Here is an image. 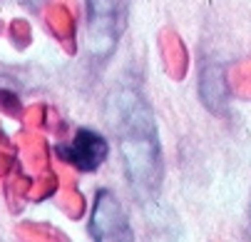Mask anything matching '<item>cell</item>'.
I'll return each mask as SVG.
<instances>
[{"label": "cell", "instance_id": "cell-1", "mask_svg": "<svg viewBox=\"0 0 251 242\" xmlns=\"http://www.w3.org/2000/svg\"><path fill=\"white\" fill-rule=\"evenodd\" d=\"M110 122L117 127L122 162L129 182L150 195L159 187L162 180V155L154 115L147 100L137 90H120L110 100Z\"/></svg>", "mask_w": 251, "mask_h": 242}, {"label": "cell", "instance_id": "cell-2", "mask_svg": "<svg viewBox=\"0 0 251 242\" xmlns=\"http://www.w3.org/2000/svg\"><path fill=\"white\" fill-rule=\"evenodd\" d=\"M129 0H87V43L90 53L107 58L127 28Z\"/></svg>", "mask_w": 251, "mask_h": 242}, {"label": "cell", "instance_id": "cell-3", "mask_svg": "<svg viewBox=\"0 0 251 242\" xmlns=\"http://www.w3.org/2000/svg\"><path fill=\"white\" fill-rule=\"evenodd\" d=\"M90 237L100 242H122L132 240V227L127 220V212L122 210L120 200L110 190H100L92 207L90 220Z\"/></svg>", "mask_w": 251, "mask_h": 242}, {"label": "cell", "instance_id": "cell-4", "mask_svg": "<svg viewBox=\"0 0 251 242\" xmlns=\"http://www.w3.org/2000/svg\"><path fill=\"white\" fill-rule=\"evenodd\" d=\"M57 155L80 172H92L107 157V140L95 130H77L67 148H57Z\"/></svg>", "mask_w": 251, "mask_h": 242}, {"label": "cell", "instance_id": "cell-5", "mask_svg": "<svg viewBox=\"0 0 251 242\" xmlns=\"http://www.w3.org/2000/svg\"><path fill=\"white\" fill-rule=\"evenodd\" d=\"M199 92L204 105L217 113L224 115L226 113V100H229V75L222 70L217 62H206L201 67V75H199Z\"/></svg>", "mask_w": 251, "mask_h": 242}, {"label": "cell", "instance_id": "cell-6", "mask_svg": "<svg viewBox=\"0 0 251 242\" xmlns=\"http://www.w3.org/2000/svg\"><path fill=\"white\" fill-rule=\"evenodd\" d=\"M159 48H162V58H164L167 73L174 80H182L184 73H187L189 58H187V50H184L182 40H179V35H176V32H172V30H164L162 38H159Z\"/></svg>", "mask_w": 251, "mask_h": 242}, {"label": "cell", "instance_id": "cell-7", "mask_svg": "<svg viewBox=\"0 0 251 242\" xmlns=\"http://www.w3.org/2000/svg\"><path fill=\"white\" fill-rule=\"evenodd\" d=\"M45 20L50 25V30L57 35V40L65 45V50L73 53L75 50V18L65 5H52L45 13Z\"/></svg>", "mask_w": 251, "mask_h": 242}, {"label": "cell", "instance_id": "cell-8", "mask_svg": "<svg viewBox=\"0 0 251 242\" xmlns=\"http://www.w3.org/2000/svg\"><path fill=\"white\" fill-rule=\"evenodd\" d=\"M20 145H23V152L30 162V167L35 172H48V162H50V152H48V145L40 135H23L20 137Z\"/></svg>", "mask_w": 251, "mask_h": 242}, {"label": "cell", "instance_id": "cell-9", "mask_svg": "<svg viewBox=\"0 0 251 242\" xmlns=\"http://www.w3.org/2000/svg\"><path fill=\"white\" fill-rule=\"evenodd\" d=\"M229 90L241 97H251V62H241L229 73Z\"/></svg>", "mask_w": 251, "mask_h": 242}, {"label": "cell", "instance_id": "cell-10", "mask_svg": "<svg viewBox=\"0 0 251 242\" xmlns=\"http://www.w3.org/2000/svg\"><path fill=\"white\" fill-rule=\"evenodd\" d=\"M57 205H60V210L70 217H80L85 212V197L77 192V190H65L60 192L57 197Z\"/></svg>", "mask_w": 251, "mask_h": 242}, {"label": "cell", "instance_id": "cell-11", "mask_svg": "<svg viewBox=\"0 0 251 242\" xmlns=\"http://www.w3.org/2000/svg\"><path fill=\"white\" fill-rule=\"evenodd\" d=\"M55 190H57V175H55V172H48L45 178L30 182L27 197H32V200H45V197H50Z\"/></svg>", "mask_w": 251, "mask_h": 242}, {"label": "cell", "instance_id": "cell-12", "mask_svg": "<svg viewBox=\"0 0 251 242\" xmlns=\"http://www.w3.org/2000/svg\"><path fill=\"white\" fill-rule=\"evenodd\" d=\"M20 237L23 240H65L62 235H57L55 227H48V225H20L18 227Z\"/></svg>", "mask_w": 251, "mask_h": 242}, {"label": "cell", "instance_id": "cell-13", "mask_svg": "<svg viewBox=\"0 0 251 242\" xmlns=\"http://www.w3.org/2000/svg\"><path fill=\"white\" fill-rule=\"evenodd\" d=\"M10 38H13V43H15L18 48H25V45L30 43V38H32L30 25H27L25 20H13V25H10Z\"/></svg>", "mask_w": 251, "mask_h": 242}, {"label": "cell", "instance_id": "cell-14", "mask_svg": "<svg viewBox=\"0 0 251 242\" xmlns=\"http://www.w3.org/2000/svg\"><path fill=\"white\" fill-rule=\"evenodd\" d=\"M0 108H3L8 115H15V118L23 115V113H20V102H18V97H15L13 92H8V90H0Z\"/></svg>", "mask_w": 251, "mask_h": 242}, {"label": "cell", "instance_id": "cell-15", "mask_svg": "<svg viewBox=\"0 0 251 242\" xmlns=\"http://www.w3.org/2000/svg\"><path fill=\"white\" fill-rule=\"evenodd\" d=\"M45 118H48V113H45V108H43V105H35V108H30V110H27V115H25L27 125H32V127H40Z\"/></svg>", "mask_w": 251, "mask_h": 242}, {"label": "cell", "instance_id": "cell-16", "mask_svg": "<svg viewBox=\"0 0 251 242\" xmlns=\"http://www.w3.org/2000/svg\"><path fill=\"white\" fill-rule=\"evenodd\" d=\"M13 167V157L8 152H0V175H5V172H10Z\"/></svg>", "mask_w": 251, "mask_h": 242}]
</instances>
